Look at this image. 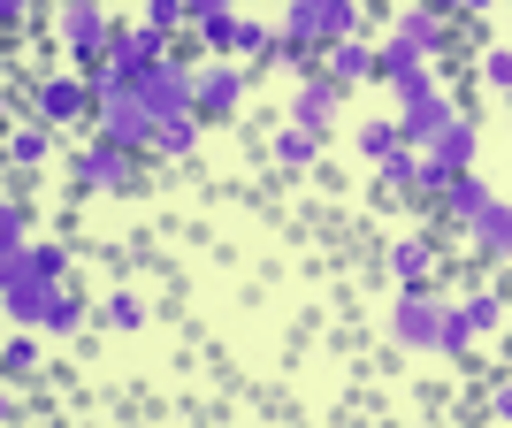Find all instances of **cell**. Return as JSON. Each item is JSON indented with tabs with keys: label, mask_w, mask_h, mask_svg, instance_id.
I'll return each instance as SVG.
<instances>
[{
	"label": "cell",
	"mask_w": 512,
	"mask_h": 428,
	"mask_svg": "<svg viewBox=\"0 0 512 428\" xmlns=\"http://www.w3.org/2000/svg\"><path fill=\"white\" fill-rule=\"evenodd\" d=\"M0 291H8L16 329H54V337H77V329H85V306L69 299L62 283H39L31 268H23V253L0 260Z\"/></svg>",
	"instance_id": "obj_1"
},
{
	"label": "cell",
	"mask_w": 512,
	"mask_h": 428,
	"mask_svg": "<svg viewBox=\"0 0 512 428\" xmlns=\"http://www.w3.org/2000/svg\"><path fill=\"white\" fill-rule=\"evenodd\" d=\"M276 31H283V39H299L306 54H314V46H344V39H367V16L352 8V0H291Z\"/></svg>",
	"instance_id": "obj_2"
},
{
	"label": "cell",
	"mask_w": 512,
	"mask_h": 428,
	"mask_svg": "<svg viewBox=\"0 0 512 428\" xmlns=\"http://www.w3.org/2000/svg\"><path fill=\"white\" fill-rule=\"evenodd\" d=\"M54 31H62L77 77H92V69H107V54H115V31H123V23H107V8L77 0V8H62V16H54Z\"/></svg>",
	"instance_id": "obj_3"
},
{
	"label": "cell",
	"mask_w": 512,
	"mask_h": 428,
	"mask_svg": "<svg viewBox=\"0 0 512 428\" xmlns=\"http://www.w3.org/2000/svg\"><path fill=\"white\" fill-rule=\"evenodd\" d=\"M130 176H138V153L107 146L92 130H85V146L69 153V184H85V192H130Z\"/></svg>",
	"instance_id": "obj_4"
},
{
	"label": "cell",
	"mask_w": 512,
	"mask_h": 428,
	"mask_svg": "<svg viewBox=\"0 0 512 428\" xmlns=\"http://www.w3.org/2000/svg\"><path fill=\"white\" fill-rule=\"evenodd\" d=\"M92 138H107V146H123V153H153L161 146V123L138 107V92H123V100H107L92 115Z\"/></svg>",
	"instance_id": "obj_5"
},
{
	"label": "cell",
	"mask_w": 512,
	"mask_h": 428,
	"mask_svg": "<svg viewBox=\"0 0 512 428\" xmlns=\"http://www.w3.org/2000/svg\"><path fill=\"white\" fill-rule=\"evenodd\" d=\"M85 115H100L85 77H39V85H31V123L69 130V123H85Z\"/></svg>",
	"instance_id": "obj_6"
},
{
	"label": "cell",
	"mask_w": 512,
	"mask_h": 428,
	"mask_svg": "<svg viewBox=\"0 0 512 428\" xmlns=\"http://www.w3.org/2000/svg\"><path fill=\"white\" fill-rule=\"evenodd\" d=\"M444 314L428 291H398V314H390V337L406 344V352H444Z\"/></svg>",
	"instance_id": "obj_7"
},
{
	"label": "cell",
	"mask_w": 512,
	"mask_h": 428,
	"mask_svg": "<svg viewBox=\"0 0 512 428\" xmlns=\"http://www.w3.org/2000/svg\"><path fill=\"white\" fill-rule=\"evenodd\" d=\"M375 77H390L398 107H413V100H436V77L421 69V54H413V46H398L390 31H383V46H375Z\"/></svg>",
	"instance_id": "obj_8"
},
{
	"label": "cell",
	"mask_w": 512,
	"mask_h": 428,
	"mask_svg": "<svg viewBox=\"0 0 512 428\" xmlns=\"http://www.w3.org/2000/svg\"><path fill=\"white\" fill-rule=\"evenodd\" d=\"M245 107V69L237 62H207L192 69V115L207 123V115H237Z\"/></svg>",
	"instance_id": "obj_9"
},
{
	"label": "cell",
	"mask_w": 512,
	"mask_h": 428,
	"mask_svg": "<svg viewBox=\"0 0 512 428\" xmlns=\"http://www.w3.org/2000/svg\"><path fill=\"white\" fill-rule=\"evenodd\" d=\"M138 107H146L153 123H176V115H192V69H184V62H161L153 77H138Z\"/></svg>",
	"instance_id": "obj_10"
},
{
	"label": "cell",
	"mask_w": 512,
	"mask_h": 428,
	"mask_svg": "<svg viewBox=\"0 0 512 428\" xmlns=\"http://www.w3.org/2000/svg\"><path fill=\"white\" fill-rule=\"evenodd\" d=\"M237 23H245V16H237L230 0H192V39L207 46L214 62H230V54H237Z\"/></svg>",
	"instance_id": "obj_11"
},
{
	"label": "cell",
	"mask_w": 512,
	"mask_h": 428,
	"mask_svg": "<svg viewBox=\"0 0 512 428\" xmlns=\"http://www.w3.org/2000/svg\"><path fill=\"white\" fill-rule=\"evenodd\" d=\"M459 123V107L444 100V92H436V100H413V107H398V138H406V146H436V138H444V130Z\"/></svg>",
	"instance_id": "obj_12"
},
{
	"label": "cell",
	"mask_w": 512,
	"mask_h": 428,
	"mask_svg": "<svg viewBox=\"0 0 512 428\" xmlns=\"http://www.w3.org/2000/svg\"><path fill=\"white\" fill-rule=\"evenodd\" d=\"M337 100H344V85H329V77H306V85L291 92V123L321 138V130L337 123Z\"/></svg>",
	"instance_id": "obj_13"
},
{
	"label": "cell",
	"mask_w": 512,
	"mask_h": 428,
	"mask_svg": "<svg viewBox=\"0 0 512 428\" xmlns=\"http://www.w3.org/2000/svg\"><path fill=\"white\" fill-rule=\"evenodd\" d=\"M390 39L398 46H413V54H436V46H444V16H436V8H398V16H390Z\"/></svg>",
	"instance_id": "obj_14"
},
{
	"label": "cell",
	"mask_w": 512,
	"mask_h": 428,
	"mask_svg": "<svg viewBox=\"0 0 512 428\" xmlns=\"http://www.w3.org/2000/svg\"><path fill=\"white\" fill-rule=\"evenodd\" d=\"M321 77L352 92L360 77H375V46H367V39H344V46H329V54H321Z\"/></svg>",
	"instance_id": "obj_15"
},
{
	"label": "cell",
	"mask_w": 512,
	"mask_h": 428,
	"mask_svg": "<svg viewBox=\"0 0 512 428\" xmlns=\"http://www.w3.org/2000/svg\"><path fill=\"white\" fill-rule=\"evenodd\" d=\"M436 207H444V214H451V222H482V214H490V207H497V192H490V184H482V176H474V169H467V176H451V192H444V199H436Z\"/></svg>",
	"instance_id": "obj_16"
},
{
	"label": "cell",
	"mask_w": 512,
	"mask_h": 428,
	"mask_svg": "<svg viewBox=\"0 0 512 428\" xmlns=\"http://www.w3.org/2000/svg\"><path fill=\"white\" fill-rule=\"evenodd\" d=\"M428 268H436V245H428L421 230H406L398 245H390V276L406 283V291H421V283H428Z\"/></svg>",
	"instance_id": "obj_17"
},
{
	"label": "cell",
	"mask_w": 512,
	"mask_h": 428,
	"mask_svg": "<svg viewBox=\"0 0 512 428\" xmlns=\"http://www.w3.org/2000/svg\"><path fill=\"white\" fill-rule=\"evenodd\" d=\"M474 146H482V130H474L467 115H459V123H451L444 138L428 146V161H436V169H451V176H467V169H474Z\"/></svg>",
	"instance_id": "obj_18"
},
{
	"label": "cell",
	"mask_w": 512,
	"mask_h": 428,
	"mask_svg": "<svg viewBox=\"0 0 512 428\" xmlns=\"http://www.w3.org/2000/svg\"><path fill=\"white\" fill-rule=\"evenodd\" d=\"M467 245H474V253H490V260H512V207H505V199H497L482 222H467Z\"/></svg>",
	"instance_id": "obj_19"
},
{
	"label": "cell",
	"mask_w": 512,
	"mask_h": 428,
	"mask_svg": "<svg viewBox=\"0 0 512 428\" xmlns=\"http://www.w3.org/2000/svg\"><path fill=\"white\" fill-rule=\"evenodd\" d=\"M8 161H16V169H46V161H54V130H46V123L8 130Z\"/></svg>",
	"instance_id": "obj_20"
},
{
	"label": "cell",
	"mask_w": 512,
	"mask_h": 428,
	"mask_svg": "<svg viewBox=\"0 0 512 428\" xmlns=\"http://www.w3.org/2000/svg\"><path fill=\"white\" fill-rule=\"evenodd\" d=\"M459 321H467V337H497V329H505V299H497V291H467V299H459Z\"/></svg>",
	"instance_id": "obj_21"
},
{
	"label": "cell",
	"mask_w": 512,
	"mask_h": 428,
	"mask_svg": "<svg viewBox=\"0 0 512 428\" xmlns=\"http://www.w3.org/2000/svg\"><path fill=\"white\" fill-rule=\"evenodd\" d=\"M383 192L390 199H413V192H421V153H413V146H398L383 161Z\"/></svg>",
	"instance_id": "obj_22"
},
{
	"label": "cell",
	"mask_w": 512,
	"mask_h": 428,
	"mask_svg": "<svg viewBox=\"0 0 512 428\" xmlns=\"http://www.w3.org/2000/svg\"><path fill=\"white\" fill-rule=\"evenodd\" d=\"M138 23H146L153 39H176V31L192 23V0H146V8H138Z\"/></svg>",
	"instance_id": "obj_23"
},
{
	"label": "cell",
	"mask_w": 512,
	"mask_h": 428,
	"mask_svg": "<svg viewBox=\"0 0 512 428\" xmlns=\"http://www.w3.org/2000/svg\"><path fill=\"white\" fill-rule=\"evenodd\" d=\"M314 153H321V138H314V130H299V123H291V130H276V161H283V169H314Z\"/></svg>",
	"instance_id": "obj_24"
},
{
	"label": "cell",
	"mask_w": 512,
	"mask_h": 428,
	"mask_svg": "<svg viewBox=\"0 0 512 428\" xmlns=\"http://www.w3.org/2000/svg\"><path fill=\"white\" fill-rule=\"evenodd\" d=\"M0 260H8V253H0ZM23 268H31L39 283H62L69 276V253H62V245H23Z\"/></svg>",
	"instance_id": "obj_25"
},
{
	"label": "cell",
	"mask_w": 512,
	"mask_h": 428,
	"mask_svg": "<svg viewBox=\"0 0 512 428\" xmlns=\"http://www.w3.org/2000/svg\"><path fill=\"white\" fill-rule=\"evenodd\" d=\"M23 245H31V207L8 199V207H0V253H23Z\"/></svg>",
	"instance_id": "obj_26"
},
{
	"label": "cell",
	"mask_w": 512,
	"mask_h": 428,
	"mask_svg": "<svg viewBox=\"0 0 512 428\" xmlns=\"http://www.w3.org/2000/svg\"><path fill=\"white\" fill-rule=\"evenodd\" d=\"M398 146H406V138H398V123H360V153L375 161V169H383V161H390Z\"/></svg>",
	"instance_id": "obj_27"
},
{
	"label": "cell",
	"mask_w": 512,
	"mask_h": 428,
	"mask_svg": "<svg viewBox=\"0 0 512 428\" xmlns=\"http://www.w3.org/2000/svg\"><path fill=\"white\" fill-rule=\"evenodd\" d=\"M39 337H31V329H16V337H8V375H16V383H23V375H39Z\"/></svg>",
	"instance_id": "obj_28"
},
{
	"label": "cell",
	"mask_w": 512,
	"mask_h": 428,
	"mask_svg": "<svg viewBox=\"0 0 512 428\" xmlns=\"http://www.w3.org/2000/svg\"><path fill=\"white\" fill-rule=\"evenodd\" d=\"M100 314H107V329H138V321H146V299H138V291H115Z\"/></svg>",
	"instance_id": "obj_29"
},
{
	"label": "cell",
	"mask_w": 512,
	"mask_h": 428,
	"mask_svg": "<svg viewBox=\"0 0 512 428\" xmlns=\"http://www.w3.org/2000/svg\"><path fill=\"white\" fill-rule=\"evenodd\" d=\"M199 146V115H176V123H161V146L153 153H192Z\"/></svg>",
	"instance_id": "obj_30"
},
{
	"label": "cell",
	"mask_w": 512,
	"mask_h": 428,
	"mask_svg": "<svg viewBox=\"0 0 512 428\" xmlns=\"http://www.w3.org/2000/svg\"><path fill=\"white\" fill-rule=\"evenodd\" d=\"M482 85H490V92H512V46H490V54H482Z\"/></svg>",
	"instance_id": "obj_31"
},
{
	"label": "cell",
	"mask_w": 512,
	"mask_h": 428,
	"mask_svg": "<svg viewBox=\"0 0 512 428\" xmlns=\"http://www.w3.org/2000/svg\"><path fill=\"white\" fill-rule=\"evenodd\" d=\"M467 344L474 337H467V321H459V306H451V314H444V352H467Z\"/></svg>",
	"instance_id": "obj_32"
},
{
	"label": "cell",
	"mask_w": 512,
	"mask_h": 428,
	"mask_svg": "<svg viewBox=\"0 0 512 428\" xmlns=\"http://www.w3.org/2000/svg\"><path fill=\"white\" fill-rule=\"evenodd\" d=\"M490 406H497V421H512V383H497V398H490Z\"/></svg>",
	"instance_id": "obj_33"
}]
</instances>
